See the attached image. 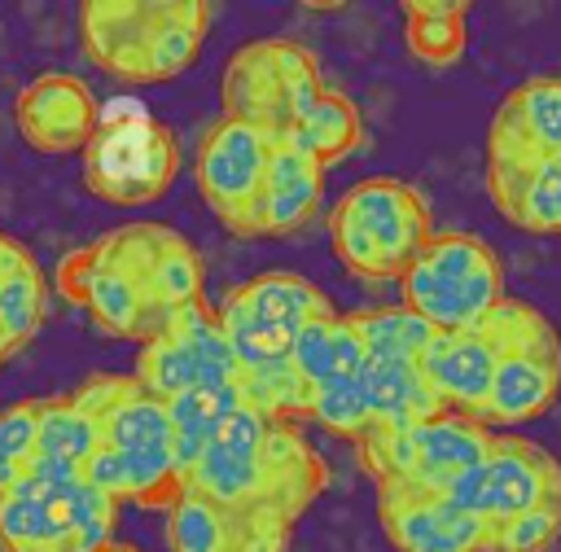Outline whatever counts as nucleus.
Instances as JSON below:
<instances>
[{
	"mask_svg": "<svg viewBox=\"0 0 561 552\" xmlns=\"http://www.w3.org/2000/svg\"><path fill=\"white\" fill-rule=\"evenodd\" d=\"M329 469L294 421H272L241 403L202 451L184 491L228 508H267L298 526V517L324 495Z\"/></svg>",
	"mask_w": 561,
	"mask_h": 552,
	"instance_id": "obj_1",
	"label": "nucleus"
},
{
	"mask_svg": "<svg viewBox=\"0 0 561 552\" xmlns=\"http://www.w3.org/2000/svg\"><path fill=\"white\" fill-rule=\"evenodd\" d=\"M210 9L202 0H88L79 39L92 66L123 83H167L197 61Z\"/></svg>",
	"mask_w": 561,
	"mask_h": 552,
	"instance_id": "obj_2",
	"label": "nucleus"
},
{
	"mask_svg": "<svg viewBox=\"0 0 561 552\" xmlns=\"http://www.w3.org/2000/svg\"><path fill=\"white\" fill-rule=\"evenodd\" d=\"M434 219L416 184L399 175L355 180L329 210V241L337 263L355 280H403L416 254L430 245Z\"/></svg>",
	"mask_w": 561,
	"mask_h": 552,
	"instance_id": "obj_3",
	"label": "nucleus"
},
{
	"mask_svg": "<svg viewBox=\"0 0 561 552\" xmlns=\"http://www.w3.org/2000/svg\"><path fill=\"white\" fill-rule=\"evenodd\" d=\"M70 399L101 425V447L118 451L131 473V504L171 513L184 495L171 442V416L158 394H149L131 372H92Z\"/></svg>",
	"mask_w": 561,
	"mask_h": 552,
	"instance_id": "obj_4",
	"label": "nucleus"
},
{
	"mask_svg": "<svg viewBox=\"0 0 561 552\" xmlns=\"http://www.w3.org/2000/svg\"><path fill=\"white\" fill-rule=\"evenodd\" d=\"M403 307L430 320L438 333L482 324L504 298V263L478 232H434L430 245L399 280Z\"/></svg>",
	"mask_w": 561,
	"mask_h": 552,
	"instance_id": "obj_5",
	"label": "nucleus"
},
{
	"mask_svg": "<svg viewBox=\"0 0 561 552\" xmlns=\"http://www.w3.org/2000/svg\"><path fill=\"white\" fill-rule=\"evenodd\" d=\"M118 499L79 478L26 473L0 495V552H101L114 539Z\"/></svg>",
	"mask_w": 561,
	"mask_h": 552,
	"instance_id": "obj_6",
	"label": "nucleus"
},
{
	"mask_svg": "<svg viewBox=\"0 0 561 552\" xmlns=\"http://www.w3.org/2000/svg\"><path fill=\"white\" fill-rule=\"evenodd\" d=\"M180 171L175 131L145 105L118 101L101 114L92 145L83 149V184L110 206L158 202Z\"/></svg>",
	"mask_w": 561,
	"mask_h": 552,
	"instance_id": "obj_7",
	"label": "nucleus"
},
{
	"mask_svg": "<svg viewBox=\"0 0 561 552\" xmlns=\"http://www.w3.org/2000/svg\"><path fill=\"white\" fill-rule=\"evenodd\" d=\"M215 311H219L224 337H228L241 372L289 359L298 333L311 320L337 315L333 298L316 280H307L302 272H280V267L259 272L245 285L228 289V298Z\"/></svg>",
	"mask_w": 561,
	"mask_h": 552,
	"instance_id": "obj_8",
	"label": "nucleus"
},
{
	"mask_svg": "<svg viewBox=\"0 0 561 552\" xmlns=\"http://www.w3.org/2000/svg\"><path fill=\"white\" fill-rule=\"evenodd\" d=\"M324 92L320 83V66L316 57L294 44V39H250L241 44L219 79V101H224V118L250 123L272 131L276 140H285L298 118L316 105V96Z\"/></svg>",
	"mask_w": 561,
	"mask_h": 552,
	"instance_id": "obj_9",
	"label": "nucleus"
},
{
	"mask_svg": "<svg viewBox=\"0 0 561 552\" xmlns=\"http://www.w3.org/2000/svg\"><path fill=\"white\" fill-rule=\"evenodd\" d=\"M495 434L500 429L473 416L443 412L408 429H368L355 447H359V464L373 473L377 486L447 491V482H456L465 469H473L491 451Z\"/></svg>",
	"mask_w": 561,
	"mask_h": 552,
	"instance_id": "obj_10",
	"label": "nucleus"
},
{
	"mask_svg": "<svg viewBox=\"0 0 561 552\" xmlns=\"http://www.w3.org/2000/svg\"><path fill=\"white\" fill-rule=\"evenodd\" d=\"M500 329H504V355L482 412V425L491 429L535 421L561 394V337L552 320L522 298H504Z\"/></svg>",
	"mask_w": 561,
	"mask_h": 552,
	"instance_id": "obj_11",
	"label": "nucleus"
},
{
	"mask_svg": "<svg viewBox=\"0 0 561 552\" xmlns=\"http://www.w3.org/2000/svg\"><path fill=\"white\" fill-rule=\"evenodd\" d=\"M443 495H451L460 508L495 530L522 513L561 504V460L543 442H530L522 434H495L491 451L456 482H447Z\"/></svg>",
	"mask_w": 561,
	"mask_h": 552,
	"instance_id": "obj_12",
	"label": "nucleus"
},
{
	"mask_svg": "<svg viewBox=\"0 0 561 552\" xmlns=\"http://www.w3.org/2000/svg\"><path fill=\"white\" fill-rule=\"evenodd\" d=\"M131 377L149 394L171 403L175 394L197 390V386H237L241 381V364H237V355H232V346L224 337L219 311H210L197 298V302L171 311L167 324L149 342H140Z\"/></svg>",
	"mask_w": 561,
	"mask_h": 552,
	"instance_id": "obj_13",
	"label": "nucleus"
},
{
	"mask_svg": "<svg viewBox=\"0 0 561 552\" xmlns=\"http://www.w3.org/2000/svg\"><path fill=\"white\" fill-rule=\"evenodd\" d=\"M272 149H276L272 131L237 118L210 123V131L197 145V158H193L197 193L232 237H250V219L272 166Z\"/></svg>",
	"mask_w": 561,
	"mask_h": 552,
	"instance_id": "obj_14",
	"label": "nucleus"
},
{
	"mask_svg": "<svg viewBox=\"0 0 561 552\" xmlns=\"http://www.w3.org/2000/svg\"><path fill=\"white\" fill-rule=\"evenodd\" d=\"M96 245L140 285L145 302L153 307V315L162 324H167L171 311L202 298V280H206L202 254L171 223H158V219L118 223L105 237H96Z\"/></svg>",
	"mask_w": 561,
	"mask_h": 552,
	"instance_id": "obj_15",
	"label": "nucleus"
},
{
	"mask_svg": "<svg viewBox=\"0 0 561 552\" xmlns=\"http://www.w3.org/2000/svg\"><path fill=\"white\" fill-rule=\"evenodd\" d=\"M377 521L394 552H486L491 526L430 486H377Z\"/></svg>",
	"mask_w": 561,
	"mask_h": 552,
	"instance_id": "obj_16",
	"label": "nucleus"
},
{
	"mask_svg": "<svg viewBox=\"0 0 561 552\" xmlns=\"http://www.w3.org/2000/svg\"><path fill=\"white\" fill-rule=\"evenodd\" d=\"M57 289L66 298H75L79 307H88V315L96 320V329L110 333V337L149 342L162 329V320L145 302L140 285L96 241L83 245V250H75V254H66L57 263Z\"/></svg>",
	"mask_w": 561,
	"mask_h": 552,
	"instance_id": "obj_17",
	"label": "nucleus"
},
{
	"mask_svg": "<svg viewBox=\"0 0 561 552\" xmlns=\"http://www.w3.org/2000/svg\"><path fill=\"white\" fill-rule=\"evenodd\" d=\"M294 521L267 508H228L184 491L167 513L171 552H289Z\"/></svg>",
	"mask_w": 561,
	"mask_h": 552,
	"instance_id": "obj_18",
	"label": "nucleus"
},
{
	"mask_svg": "<svg viewBox=\"0 0 561 552\" xmlns=\"http://www.w3.org/2000/svg\"><path fill=\"white\" fill-rule=\"evenodd\" d=\"M500 355H504V329H500V307H495L473 329L434 333L425 355H421V368H425V377H430V386H434V394L443 399L447 412L482 421L491 386H495Z\"/></svg>",
	"mask_w": 561,
	"mask_h": 552,
	"instance_id": "obj_19",
	"label": "nucleus"
},
{
	"mask_svg": "<svg viewBox=\"0 0 561 552\" xmlns=\"http://www.w3.org/2000/svg\"><path fill=\"white\" fill-rule=\"evenodd\" d=\"M101 114L105 110L92 88L66 70L35 74L13 101L18 131L35 153H83L101 127Z\"/></svg>",
	"mask_w": 561,
	"mask_h": 552,
	"instance_id": "obj_20",
	"label": "nucleus"
},
{
	"mask_svg": "<svg viewBox=\"0 0 561 552\" xmlns=\"http://www.w3.org/2000/svg\"><path fill=\"white\" fill-rule=\"evenodd\" d=\"M561 153V74L517 83L491 114L486 158H557Z\"/></svg>",
	"mask_w": 561,
	"mask_h": 552,
	"instance_id": "obj_21",
	"label": "nucleus"
},
{
	"mask_svg": "<svg viewBox=\"0 0 561 552\" xmlns=\"http://www.w3.org/2000/svg\"><path fill=\"white\" fill-rule=\"evenodd\" d=\"M486 193L513 228L561 232V153L557 158H486Z\"/></svg>",
	"mask_w": 561,
	"mask_h": 552,
	"instance_id": "obj_22",
	"label": "nucleus"
},
{
	"mask_svg": "<svg viewBox=\"0 0 561 552\" xmlns=\"http://www.w3.org/2000/svg\"><path fill=\"white\" fill-rule=\"evenodd\" d=\"M324 197V166L316 158H307L302 149H294L289 140H276L272 149V166L250 219V237H289L298 232L316 206Z\"/></svg>",
	"mask_w": 561,
	"mask_h": 552,
	"instance_id": "obj_23",
	"label": "nucleus"
},
{
	"mask_svg": "<svg viewBox=\"0 0 561 552\" xmlns=\"http://www.w3.org/2000/svg\"><path fill=\"white\" fill-rule=\"evenodd\" d=\"M48 311V280L35 263V254L0 232V359L18 355L44 324Z\"/></svg>",
	"mask_w": 561,
	"mask_h": 552,
	"instance_id": "obj_24",
	"label": "nucleus"
},
{
	"mask_svg": "<svg viewBox=\"0 0 561 552\" xmlns=\"http://www.w3.org/2000/svg\"><path fill=\"white\" fill-rule=\"evenodd\" d=\"M364 390L373 403V429H408V425H421L447 412L416 355L368 359Z\"/></svg>",
	"mask_w": 561,
	"mask_h": 552,
	"instance_id": "obj_25",
	"label": "nucleus"
},
{
	"mask_svg": "<svg viewBox=\"0 0 561 552\" xmlns=\"http://www.w3.org/2000/svg\"><path fill=\"white\" fill-rule=\"evenodd\" d=\"M101 447V425L70 399V394H44L39 399V447L31 473L44 478H79L83 464Z\"/></svg>",
	"mask_w": 561,
	"mask_h": 552,
	"instance_id": "obj_26",
	"label": "nucleus"
},
{
	"mask_svg": "<svg viewBox=\"0 0 561 552\" xmlns=\"http://www.w3.org/2000/svg\"><path fill=\"white\" fill-rule=\"evenodd\" d=\"M241 381L237 386H197V390H184L167 403V416H171V442H175V469H180V482H188V473L197 469L202 451L210 447V438L224 429V421L241 407Z\"/></svg>",
	"mask_w": 561,
	"mask_h": 552,
	"instance_id": "obj_27",
	"label": "nucleus"
},
{
	"mask_svg": "<svg viewBox=\"0 0 561 552\" xmlns=\"http://www.w3.org/2000/svg\"><path fill=\"white\" fill-rule=\"evenodd\" d=\"M294 368L320 390L329 381H342V377H359L368 368V346L355 329L351 315H324V320H311L298 342H294Z\"/></svg>",
	"mask_w": 561,
	"mask_h": 552,
	"instance_id": "obj_28",
	"label": "nucleus"
},
{
	"mask_svg": "<svg viewBox=\"0 0 561 552\" xmlns=\"http://www.w3.org/2000/svg\"><path fill=\"white\" fill-rule=\"evenodd\" d=\"M294 149H302L307 158H316L324 171L342 158H351L359 145H364V118L355 110V101L346 92H333L324 88L316 96V105L298 118V127L285 136Z\"/></svg>",
	"mask_w": 561,
	"mask_h": 552,
	"instance_id": "obj_29",
	"label": "nucleus"
},
{
	"mask_svg": "<svg viewBox=\"0 0 561 552\" xmlns=\"http://www.w3.org/2000/svg\"><path fill=\"white\" fill-rule=\"evenodd\" d=\"M469 4L465 0H408L403 4V39L408 53L434 70L456 66L469 39Z\"/></svg>",
	"mask_w": 561,
	"mask_h": 552,
	"instance_id": "obj_30",
	"label": "nucleus"
},
{
	"mask_svg": "<svg viewBox=\"0 0 561 552\" xmlns=\"http://www.w3.org/2000/svg\"><path fill=\"white\" fill-rule=\"evenodd\" d=\"M241 399L272 421H311L316 386L294 368V359H280V364L241 372Z\"/></svg>",
	"mask_w": 561,
	"mask_h": 552,
	"instance_id": "obj_31",
	"label": "nucleus"
},
{
	"mask_svg": "<svg viewBox=\"0 0 561 552\" xmlns=\"http://www.w3.org/2000/svg\"><path fill=\"white\" fill-rule=\"evenodd\" d=\"M364 346H368V359H390V355H425L430 337L438 333L430 320H421L412 307H364V311H351Z\"/></svg>",
	"mask_w": 561,
	"mask_h": 552,
	"instance_id": "obj_32",
	"label": "nucleus"
},
{
	"mask_svg": "<svg viewBox=\"0 0 561 552\" xmlns=\"http://www.w3.org/2000/svg\"><path fill=\"white\" fill-rule=\"evenodd\" d=\"M35 447H39V399L9 403L0 412V495L31 473Z\"/></svg>",
	"mask_w": 561,
	"mask_h": 552,
	"instance_id": "obj_33",
	"label": "nucleus"
},
{
	"mask_svg": "<svg viewBox=\"0 0 561 552\" xmlns=\"http://www.w3.org/2000/svg\"><path fill=\"white\" fill-rule=\"evenodd\" d=\"M311 421L324 425L329 434H342V438H355L359 442L373 429V403H368V390H364V372L320 386L316 390Z\"/></svg>",
	"mask_w": 561,
	"mask_h": 552,
	"instance_id": "obj_34",
	"label": "nucleus"
},
{
	"mask_svg": "<svg viewBox=\"0 0 561 552\" xmlns=\"http://www.w3.org/2000/svg\"><path fill=\"white\" fill-rule=\"evenodd\" d=\"M557 539H561V504H548L495 526L486 552H548Z\"/></svg>",
	"mask_w": 561,
	"mask_h": 552,
	"instance_id": "obj_35",
	"label": "nucleus"
},
{
	"mask_svg": "<svg viewBox=\"0 0 561 552\" xmlns=\"http://www.w3.org/2000/svg\"><path fill=\"white\" fill-rule=\"evenodd\" d=\"M101 552H140V548H131V543H110V548H101Z\"/></svg>",
	"mask_w": 561,
	"mask_h": 552,
	"instance_id": "obj_36",
	"label": "nucleus"
}]
</instances>
